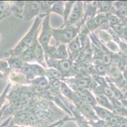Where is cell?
I'll use <instances>...</instances> for the list:
<instances>
[{
	"instance_id": "e0dca14e",
	"label": "cell",
	"mask_w": 127,
	"mask_h": 127,
	"mask_svg": "<svg viewBox=\"0 0 127 127\" xmlns=\"http://www.w3.org/2000/svg\"><path fill=\"white\" fill-rule=\"evenodd\" d=\"M6 60L8 64L10 69L17 70L19 71L21 70L25 64V62H24V60L21 58L17 56H10V57Z\"/></svg>"
},
{
	"instance_id": "484cf974",
	"label": "cell",
	"mask_w": 127,
	"mask_h": 127,
	"mask_svg": "<svg viewBox=\"0 0 127 127\" xmlns=\"http://www.w3.org/2000/svg\"><path fill=\"white\" fill-rule=\"evenodd\" d=\"M95 72L100 76H105L108 74V69L107 66L102 64L101 63L96 62L95 63Z\"/></svg>"
},
{
	"instance_id": "74e56055",
	"label": "cell",
	"mask_w": 127,
	"mask_h": 127,
	"mask_svg": "<svg viewBox=\"0 0 127 127\" xmlns=\"http://www.w3.org/2000/svg\"><path fill=\"white\" fill-rule=\"evenodd\" d=\"M8 104L6 105V106H3V108H1V109L0 110V119L1 118V117H2V116H3V113H4V110H5V109H6V107L8 106Z\"/></svg>"
},
{
	"instance_id": "52a82bcc",
	"label": "cell",
	"mask_w": 127,
	"mask_h": 127,
	"mask_svg": "<svg viewBox=\"0 0 127 127\" xmlns=\"http://www.w3.org/2000/svg\"><path fill=\"white\" fill-rule=\"evenodd\" d=\"M44 52L46 57L53 59L64 60L69 59L68 51L66 45H49Z\"/></svg>"
},
{
	"instance_id": "8fae6325",
	"label": "cell",
	"mask_w": 127,
	"mask_h": 127,
	"mask_svg": "<svg viewBox=\"0 0 127 127\" xmlns=\"http://www.w3.org/2000/svg\"><path fill=\"white\" fill-rule=\"evenodd\" d=\"M34 60L38 64L41 65L44 69L48 68L46 66V55L44 50L37 41V38L34 44Z\"/></svg>"
},
{
	"instance_id": "ffe728a7",
	"label": "cell",
	"mask_w": 127,
	"mask_h": 127,
	"mask_svg": "<svg viewBox=\"0 0 127 127\" xmlns=\"http://www.w3.org/2000/svg\"><path fill=\"white\" fill-rule=\"evenodd\" d=\"M113 2L111 1H97V13H108L112 12L113 9Z\"/></svg>"
},
{
	"instance_id": "3957f363",
	"label": "cell",
	"mask_w": 127,
	"mask_h": 127,
	"mask_svg": "<svg viewBox=\"0 0 127 127\" xmlns=\"http://www.w3.org/2000/svg\"><path fill=\"white\" fill-rule=\"evenodd\" d=\"M46 63L47 67L55 69L60 72L62 76V79L65 78L66 74H69L72 71V61L70 59L56 60L46 56Z\"/></svg>"
},
{
	"instance_id": "9a60e30c",
	"label": "cell",
	"mask_w": 127,
	"mask_h": 127,
	"mask_svg": "<svg viewBox=\"0 0 127 127\" xmlns=\"http://www.w3.org/2000/svg\"><path fill=\"white\" fill-rule=\"evenodd\" d=\"M29 84L32 87H37L43 90H49L50 88L49 82L46 76H40L29 81Z\"/></svg>"
},
{
	"instance_id": "44dd1931",
	"label": "cell",
	"mask_w": 127,
	"mask_h": 127,
	"mask_svg": "<svg viewBox=\"0 0 127 127\" xmlns=\"http://www.w3.org/2000/svg\"><path fill=\"white\" fill-rule=\"evenodd\" d=\"M60 93L63 95H64L65 97L68 98V99L71 100V101H73L75 96L76 95V93L74 92L70 88L68 85H67V84L63 81H62L61 86H60Z\"/></svg>"
},
{
	"instance_id": "7402d4cb",
	"label": "cell",
	"mask_w": 127,
	"mask_h": 127,
	"mask_svg": "<svg viewBox=\"0 0 127 127\" xmlns=\"http://www.w3.org/2000/svg\"><path fill=\"white\" fill-rule=\"evenodd\" d=\"M94 32L96 33V36L99 40V41L101 42V43L106 44L109 41L112 40L110 34L108 32L107 30H104V29H99L96 30Z\"/></svg>"
},
{
	"instance_id": "83f0119b",
	"label": "cell",
	"mask_w": 127,
	"mask_h": 127,
	"mask_svg": "<svg viewBox=\"0 0 127 127\" xmlns=\"http://www.w3.org/2000/svg\"><path fill=\"white\" fill-rule=\"evenodd\" d=\"M111 13L116 15L119 18H120V20H123L127 18V8L119 9V10H114L113 8Z\"/></svg>"
},
{
	"instance_id": "2e32d148",
	"label": "cell",
	"mask_w": 127,
	"mask_h": 127,
	"mask_svg": "<svg viewBox=\"0 0 127 127\" xmlns=\"http://www.w3.org/2000/svg\"><path fill=\"white\" fill-rule=\"evenodd\" d=\"M24 6H25L24 1H13L11 7V13L13 14L17 18H20V19H23Z\"/></svg>"
},
{
	"instance_id": "30bf717a",
	"label": "cell",
	"mask_w": 127,
	"mask_h": 127,
	"mask_svg": "<svg viewBox=\"0 0 127 127\" xmlns=\"http://www.w3.org/2000/svg\"><path fill=\"white\" fill-rule=\"evenodd\" d=\"M98 4L97 1H84V15L81 21L80 25L85 24L87 21L94 18L97 14Z\"/></svg>"
},
{
	"instance_id": "ab89813d",
	"label": "cell",
	"mask_w": 127,
	"mask_h": 127,
	"mask_svg": "<svg viewBox=\"0 0 127 127\" xmlns=\"http://www.w3.org/2000/svg\"><path fill=\"white\" fill-rule=\"evenodd\" d=\"M122 20V23L123 24V26L127 29V18H125V19H123V20Z\"/></svg>"
},
{
	"instance_id": "5b68a950",
	"label": "cell",
	"mask_w": 127,
	"mask_h": 127,
	"mask_svg": "<svg viewBox=\"0 0 127 127\" xmlns=\"http://www.w3.org/2000/svg\"><path fill=\"white\" fill-rule=\"evenodd\" d=\"M84 15V1H75L73 5L70 13L67 18V20L63 26H75L76 24L79 22V25L81 27L80 23Z\"/></svg>"
},
{
	"instance_id": "8d00e7d4",
	"label": "cell",
	"mask_w": 127,
	"mask_h": 127,
	"mask_svg": "<svg viewBox=\"0 0 127 127\" xmlns=\"http://www.w3.org/2000/svg\"><path fill=\"white\" fill-rule=\"evenodd\" d=\"M11 121V117H9L5 121V122H4V123H3V124L1 125V127H6V126L8 125L9 124V123H10V122Z\"/></svg>"
},
{
	"instance_id": "d6a6232c",
	"label": "cell",
	"mask_w": 127,
	"mask_h": 127,
	"mask_svg": "<svg viewBox=\"0 0 127 127\" xmlns=\"http://www.w3.org/2000/svg\"><path fill=\"white\" fill-rule=\"evenodd\" d=\"M118 46L120 48V50L122 52V55L125 56H127V43L120 41V42L118 43Z\"/></svg>"
},
{
	"instance_id": "4316f807",
	"label": "cell",
	"mask_w": 127,
	"mask_h": 127,
	"mask_svg": "<svg viewBox=\"0 0 127 127\" xmlns=\"http://www.w3.org/2000/svg\"><path fill=\"white\" fill-rule=\"evenodd\" d=\"M105 45H106V48L110 52H113V53H119L120 52L118 45L116 43H115V41H109Z\"/></svg>"
},
{
	"instance_id": "f35d334b",
	"label": "cell",
	"mask_w": 127,
	"mask_h": 127,
	"mask_svg": "<svg viewBox=\"0 0 127 127\" xmlns=\"http://www.w3.org/2000/svg\"><path fill=\"white\" fill-rule=\"evenodd\" d=\"M121 101H122V104H123L125 108L127 109V99H123L122 100H121Z\"/></svg>"
},
{
	"instance_id": "e575fe53",
	"label": "cell",
	"mask_w": 127,
	"mask_h": 127,
	"mask_svg": "<svg viewBox=\"0 0 127 127\" xmlns=\"http://www.w3.org/2000/svg\"><path fill=\"white\" fill-rule=\"evenodd\" d=\"M120 38H122L124 41H125L127 43V29L126 27L123 28V31H122V33L120 34Z\"/></svg>"
},
{
	"instance_id": "60d3db41",
	"label": "cell",
	"mask_w": 127,
	"mask_h": 127,
	"mask_svg": "<svg viewBox=\"0 0 127 127\" xmlns=\"http://www.w3.org/2000/svg\"><path fill=\"white\" fill-rule=\"evenodd\" d=\"M1 127V126H0V127Z\"/></svg>"
},
{
	"instance_id": "cb8c5ba5",
	"label": "cell",
	"mask_w": 127,
	"mask_h": 127,
	"mask_svg": "<svg viewBox=\"0 0 127 127\" xmlns=\"http://www.w3.org/2000/svg\"><path fill=\"white\" fill-rule=\"evenodd\" d=\"M64 9V2L63 1H55L51 8V13H55L63 17Z\"/></svg>"
},
{
	"instance_id": "d4e9b609",
	"label": "cell",
	"mask_w": 127,
	"mask_h": 127,
	"mask_svg": "<svg viewBox=\"0 0 127 127\" xmlns=\"http://www.w3.org/2000/svg\"><path fill=\"white\" fill-rule=\"evenodd\" d=\"M75 1H70L64 2V14H63V20H64V24L67 20V18L68 17L70 13L72 6L74 4Z\"/></svg>"
},
{
	"instance_id": "8992f818",
	"label": "cell",
	"mask_w": 127,
	"mask_h": 127,
	"mask_svg": "<svg viewBox=\"0 0 127 127\" xmlns=\"http://www.w3.org/2000/svg\"><path fill=\"white\" fill-rule=\"evenodd\" d=\"M45 70L46 69L38 64L37 63L25 62L20 73L24 76L27 81H30L37 77L44 76Z\"/></svg>"
},
{
	"instance_id": "7a4b0ae2",
	"label": "cell",
	"mask_w": 127,
	"mask_h": 127,
	"mask_svg": "<svg viewBox=\"0 0 127 127\" xmlns=\"http://www.w3.org/2000/svg\"><path fill=\"white\" fill-rule=\"evenodd\" d=\"M81 27L79 26H63L59 29L53 28V37L55 45L68 44L79 34Z\"/></svg>"
},
{
	"instance_id": "4dcf8cb0",
	"label": "cell",
	"mask_w": 127,
	"mask_h": 127,
	"mask_svg": "<svg viewBox=\"0 0 127 127\" xmlns=\"http://www.w3.org/2000/svg\"><path fill=\"white\" fill-rule=\"evenodd\" d=\"M10 87H11V85H10V84H8L7 85V87H6L5 89L3 91V94H2L0 96V110L1 109V107L3 106V104L5 102L6 97H7L8 92L9 90L10 89Z\"/></svg>"
},
{
	"instance_id": "f546056e",
	"label": "cell",
	"mask_w": 127,
	"mask_h": 127,
	"mask_svg": "<svg viewBox=\"0 0 127 127\" xmlns=\"http://www.w3.org/2000/svg\"><path fill=\"white\" fill-rule=\"evenodd\" d=\"M10 67L6 60H0V73L8 74L10 71Z\"/></svg>"
},
{
	"instance_id": "7c38bea8",
	"label": "cell",
	"mask_w": 127,
	"mask_h": 127,
	"mask_svg": "<svg viewBox=\"0 0 127 127\" xmlns=\"http://www.w3.org/2000/svg\"><path fill=\"white\" fill-rule=\"evenodd\" d=\"M68 48L69 50L68 53H70L71 54L70 57L72 59L71 61H73V59L78 57L80 53H81L82 45L78 35L68 44Z\"/></svg>"
},
{
	"instance_id": "4fadbf2b",
	"label": "cell",
	"mask_w": 127,
	"mask_h": 127,
	"mask_svg": "<svg viewBox=\"0 0 127 127\" xmlns=\"http://www.w3.org/2000/svg\"><path fill=\"white\" fill-rule=\"evenodd\" d=\"M93 94L95 96V100H96L98 106L102 107V108H106V109H108L112 112L113 106L109 98L105 96L103 94H101V93H95V94Z\"/></svg>"
},
{
	"instance_id": "5bb4252c",
	"label": "cell",
	"mask_w": 127,
	"mask_h": 127,
	"mask_svg": "<svg viewBox=\"0 0 127 127\" xmlns=\"http://www.w3.org/2000/svg\"><path fill=\"white\" fill-rule=\"evenodd\" d=\"M92 109H93L96 116L99 117L102 121H104L106 122H108L110 119V118L114 115V113L111 111L108 110L106 108H102V107L99 106L98 105L93 107Z\"/></svg>"
},
{
	"instance_id": "ac0fdd59",
	"label": "cell",
	"mask_w": 127,
	"mask_h": 127,
	"mask_svg": "<svg viewBox=\"0 0 127 127\" xmlns=\"http://www.w3.org/2000/svg\"><path fill=\"white\" fill-rule=\"evenodd\" d=\"M55 1H41L40 3V12L38 17L43 19L45 17L49 15L51 8Z\"/></svg>"
},
{
	"instance_id": "603a6c76",
	"label": "cell",
	"mask_w": 127,
	"mask_h": 127,
	"mask_svg": "<svg viewBox=\"0 0 127 127\" xmlns=\"http://www.w3.org/2000/svg\"><path fill=\"white\" fill-rule=\"evenodd\" d=\"M20 57L26 63H32L33 62H35L34 55V45L22 53Z\"/></svg>"
},
{
	"instance_id": "d590c367",
	"label": "cell",
	"mask_w": 127,
	"mask_h": 127,
	"mask_svg": "<svg viewBox=\"0 0 127 127\" xmlns=\"http://www.w3.org/2000/svg\"><path fill=\"white\" fill-rule=\"evenodd\" d=\"M6 127H27V126H22V125H15L13 122V120H11V121L10 122V123Z\"/></svg>"
},
{
	"instance_id": "6da1fadb",
	"label": "cell",
	"mask_w": 127,
	"mask_h": 127,
	"mask_svg": "<svg viewBox=\"0 0 127 127\" xmlns=\"http://www.w3.org/2000/svg\"><path fill=\"white\" fill-rule=\"evenodd\" d=\"M42 19L39 17H35L32 26L30 28L26 34L22 38L14 48L7 52V54L10 56H17L20 57L22 53H24L27 49L31 48L34 45L35 40L37 38L40 25L42 22Z\"/></svg>"
},
{
	"instance_id": "836d02e7",
	"label": "cell",
	"mask_w": 127,
	"mask_h": 127,
	"mask_svg": "<svg viewBox=\"0 0 127 127\" xmlns=\"http://www.w3.org/2000/svg\"><path fill=\"white\" fill-rule=\"evenodd\" d=\"M112 29H113V30L114 31H115V32H116V34H117L119 36V37L120 36V34H121V33H122V31H123V28H124V26H123V24H122V22L120 23V24H118V25H115V26L112 27Z\"/></svg>"
},
{
	"instance_id": "277c9868",
	"label": "cell",
	"mask_w": 127,
	"mask_h": 127,
	"mask_svg": "<svg viewBox=\"0 0 127 127\" xmlns=\"http://www.w3.org/2000/svg\"><path fill=\"white\" fill-rule=\"evenodd\" d=\"M53 37V28L50 25V15H48L42 19L41 22V31L37 36V41L43 48L44 50H47Z\"/></svg>"
},
{
	"instance_id": "d6986e66",
	"label": "cell",
	"mask_w": 127,
	"mask_h": 127,
	"mask_svg": "<svg viewBox=\"0 0 127 127\" xmlns=\"http://www.w3.org/2000/svg\"><path fill=\"white\" fill-rule=\"evenodd\" d=\"M13 1H0V21L11 13V7Z\"/></svg>"
},
{
	"instance_id": "1f68e13d",
	"label": "cell",
	"mask_w": 127,
	"mask_h": 127,
	"mask_svg": "<svg viewBox=\"0 0 127 127\" xmlns=\"http://www.w3.org/2000/svg\"><path fill=\"white\" fill-rule=\"evenodd\" d=\"M125 8H127V1H118L113 2L114 10H119Z\"/></svg>"
},
{
	"instance_id": "9c48e42d",
	"label": "cell",
	"mask_w": 127,
	"mask_h": 127,
	"mask_svg": "<svg viewBox=\"0 0 127 127\" xmlns=\"http://www.w3.org/2000/svg\"><path fill=\"white\" fill-rule=\"evenodd\" d=\"M111 13H97L94 18L87 21L85 26L90 33L99 29L104 24L108 22V18Z\"/></svg>"
},
{
	"instance_id": "ba28073f",
	"label": "cell",
	"mask_w": 127,
	"mask_h": 127,
	"mask_svg": "<svg viewBox=\"0 0 127 127\" xmlns=\"http://www.w3.org/2000/svg\"><path fill=\"white\" fill-rule=\"evenodd\" d=\"M40 1H26L24 6L23 20L29 21L39 16L40 12Z\"/></svg>"
},
{
	"instance_id": "f1b7e54d",
	"label": "cell",
	"mask_w": 127,
	"mask_h": 127,
	"mask_svg": "<svg viewBox=\"0 0 127 127\" xmlns=\"http://www.w3.org/2000/svg\"><path fill=\"white\" fill-rule=\"evenodd\" d=\"M121 22H122V20H120V18H119L116 15L111 13L109 16V18H108V24L111 27L118 25Z\"/></svg>"
}]
</instances>
